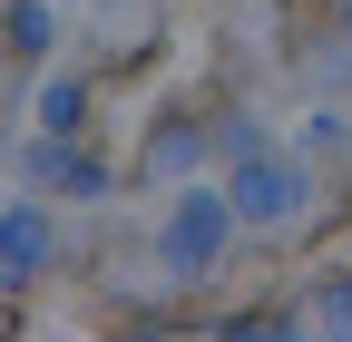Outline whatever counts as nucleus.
<instances>
[{"label": "nucleus", "mask_w": 352, "mask_h": 342, "mask_svg": "<svg viewBox=\"0 0 352 342\" xmlns=\"http://www.w3.org/2000/svg\"><path fill=\"white\" fill-rule=\"evenodd\" d=\"M294 196H303V176H284V166H264V176H245V186H235V205H245V216H264V225L294 216Z\"/></svg>", "instance_id": "f257e3e1"}, {"label": "nucleus", "mask_w": 352, "mask_h": 342, "mask_svg": "<svg viewBox=\"0 0 352 342\" xmlns=\"http://www.w3.org/2000/svg\"><path fill=\"white\" fill-rule=\"evenodd\" d=\"M215 235H226V216H215V205H186V216H176V264H206Z\"/></svg>", "instance_id": "f03ea898"}, {"label": "nucleus", "mask_w": 352, "mask_h": 342, "mask_svg": "<svg viewBox=\"0 0 352 342\" xmlns=\"http://www.w3.org/2000/svg\"><path fill=\"white\" fill-rule=\"evenodd\" d=\"M39 216H0V274H20V264H39Z\"/></svg>", "instance_id": "7ed1b4c3"}]
</instances>
